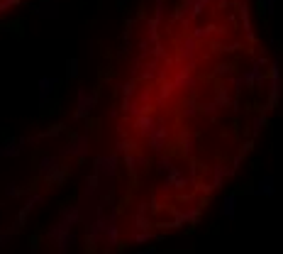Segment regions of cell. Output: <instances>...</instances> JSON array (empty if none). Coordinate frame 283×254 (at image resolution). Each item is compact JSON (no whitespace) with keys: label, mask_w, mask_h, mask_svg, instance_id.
<instances>
[{"label":"cell","mask_w":283,"mask_h":254,"mask_svg":"<svg viewBox=\"0 0 283 254\" xmlns=\"http://www.w3.org/2000/svg\"><path fill=\"white\" fill-rule=\"evenodd\" d=\"M152 239H154V235L149 230H137L132 235V242H137V244H144V242H152Z\"/></svg>","instance_id":"cell-27"},{"label":"cell","mask_w":283,"mask_h":254,"mask_svg":"<svg viewBox=\"0 0 283 254\" xmlns=\"http://www.w3.org/2000/svg\"><path fill=\"white\" fill-rule=\"evenodd\" d=\"M169 95H171V86H164V88H161V93H159V103H164Z\"/></svg>","instance_id":"cell-41"},{"label":"cell","mask_w":283,"mask_h":254,"mask_svg":"<svg viewBox=\"0 0 283 254\" xmlns=\"http://www.w3.org/2000/svg\"><path fill=\"white\" fill-rule=\"evenodd\" d=\"M147 213H149L147 203H139V208H137V213H134V227H137V230H149V227H152Z\"/></svg>","instance_id":"cell-20"},{"label":"cell","mask_w":283,"mask_h":254,"mask_svg":"<svg viewBox=\"0 0 283 254\" xmlns=\"http://www.w3.org/2000/svg\"><path fill=\"white\" fill-rule=\"evenodd\" d=\"M242 81H244V86H256V83H264V74H261V66L259 64H254V66L242 76Z\"/></svg>","instance_id":"cell-21"},{"label":"cell","mask_w":283,"mask_h":254,"mask_svg":"<svg viewBox=\"0 0 283 254\" xmlns=\"http://www.w3.org/2000/svg\"><path fill=\"white\" fill-rule=\"evenodd\" d=\"M15 235H17V227H15V225H13V227H8V230H0V244H3V247H5V244H10V239H13Z\"/></svg>","instance_id":"cell-29"},{"label":"cell","mask_w":283,"mask_h":254,"mask_svg":"<svg viewBox=\"0 0 283 254\" xmlns=\"http://www.w3.org/2000/svg\"><path fill=\"white\" fill-rule=\"evenodd\" d=\"M215 74H218V76H225V79H227V76H232V69H230V66H225V64H220V66L215 69Z\"/></svg>","instance_id":"cell-37"},{"label":"cell","mask_w":283,"mask_h":254,"mask_svg":"<svg viewBox=\"0 0 283 254\" xmlns=\"http://www.w3.org/2000/svg\"><path fill=\"white\" fill-rule=\"evenodd\" d=\"M47 239L56 247V252H61V254H66L71 247L76 244V235H74V227L71 225H66L63 220H59L56 225H51L49 227V232H47Z\"/></svg>","instance_id":"cell-1"},{"label":"cell","mask_w":283,"mask_h":254,"mask_svg":"<svg viewBox=\"0 0 283 254\" xmlns=\"http://www.w3.org/2000/svg\"><path fill=\"white\" fill-rule=\"evenodd\" d=\"M42 201H44V196H42V193H30V196H27V201L22 203V208H20V213H17V218H15V222H13V225H15L17 230H20V227H25V222H27L30 213H32Z\"/></svg>","instance_id":"cell-8"},{"label":"cell","mask_w":283,"mask_h":254,"mask_svg":"<svg viewBox=\"0 0 283 254\" xmlns=\"http://www.w3.org/2000/svg\"><path fill=\"white\" fill-rule=\"evenodd\" d=\"M25 193H27V190L20 188L17 183H8V186H5V196H8V198H22Z\"/></svg>","instance_id":"cell-26"},{"label":"cell","mask_w":283,"mask_h":254,"mask_svg":"<svg viewBox=\"0 0 283 254\" xmlns=\"http://www.w3.org/2000/svg\"><path fill=\"white\" fill-rule=\"evenodd\" d=\"M186 183H188L186 174H183L178 166H173V164H171V169L164 174V188H183Z\"/></svg>","instance_id":"cell-12"},{"label":"cell","mask_w":283,"mask_h":254,"mask_svg":"<svg viewBox=\"0 0 283 254\" xmlns=\"http://www.w3.org/2000/svg\"><path fill=\"white\" fill-rule=\"evenodd\" d=\"M115 147H117V152H125V154H127V152H132V149H134V142L122 137V140H117V144H115Z\"/></svg>","instance_id":"cell-33"},{"label":"cell","mask_w":283,"mask_h":254,"mask_svg":"<svg viewBox=\"0 0 283 254\" xmlns=\"http://www.w3.org/2000/svg\"><path fill=\"white\" fill-rule=\"evenodd\" d=\"M237 201H239L237 193H227V196L222 198V206H220L222 218H227V220H235V218H237Z\"/></svg>","instance_id":"cell-15"},{"label":"cell","mask_w":283,"mask_h":254,"mask_svg":"<svg viewBox=\"0 0 283 254\" xmlns=\"http://www.w3.org/2000/svg\"><path fill=\"white\" fill-rule=\"evenodd\" d=\"M17 3H20V0H0V10H8V8H13Z\"/></svg>","instance_id":"cell-40"},{"label":"cell","mask_w":283,"mask_h":254,"mask_svg":"<svg viewBox=\"0 0 283 254\" xmlns=\"http://www.w3.org/2000/svg\"><path fill=\"white\" fill-rule=\"evenodd\" d=\"M25 144H27V137H10L0 144V157L3 159H15L25 152Z\"/></svg>","instance_id":"cell-9"},{"label":"cell","mask_w":283,"mask_h":254,"mask_svg":"<svg viewBox=\"0 0 283 254\" xmlns=\"http://www.w3.org/2000/svg\"><path fill=\"white\" fill-rule=\"evenodd\" d=\"M230 176V169H227V164H215L212 166V178H210V183H207V188L205 190H212V188H220L222 186V181Z\"/></svg>","instance_id":"cell-16"},{"label":"cell","mask_w":283,"mask_h":254,"mask_svg":"<svg viewBox=\"0 0 283 254\" xmlns=\"http://www.w3.org/2000/svg\"><path fill=\"white\" fill-rule=\"evenodd\" d=\"M281 100V66H278V61L271 64V76H268V103L264 108V112L273 110Z\"/></svg>","instance_id":"cell-6"},{"label":"cell","mask_w":283,"mask_h":254,"mask_svg":"<svg viewBox=\"0 0 283 254\" xmlns=\"http://www.w3.org/2000/svg\"><path fill=\"white\" fill-rule=\"evenodd\" d=\"M0 183H3V181H0ZM0 190H3V188H0Z\"/></svg>","instance_id":"cell-45"},{"label":"cell","mask_w":283,"mask_h":254,"mask_svg":"<svg viewBox=\"0 0 283 254\" xmlns=\"http://www.w3.org/2000/svg\"><path fill=\"white\" fill-rule=\"evenodd\" d=\"M259 10H261V15H273L276 0H259Z\"/></svg>","instance_id":"cell-32"},{"label":"cell","mask_w":283,"mask_h":254,"mask_svg":"<svg viewBox=\"0 0 283 254\" xmlns=\"http://www.w3.org/2000/svg\"><path fill=\"white\" fill-rule=\"evenodd\" d=\"M59 220H63L66 225H79L81 220H83V210H81V206H68V208H63L61 210V218Z\"/></svg>","instance_id":"cell-18"},{"label":"cell","mask_w":283,"mask_h":254,"mask_svg":"<svg viewBox=\"0 0 283 254\" xmlns=\"http://www.w3.org/2000/svg\"><path fill=\"white\" fill-rule=\"evenodd\" d=\"M66 132V125H51V130H47V132H42L39 135V140H54V137H59V135H63Z\"/></svg>","instance_id":"cell-25"},{"label":"cell","mask_w":283,"mask_h":254,"mask_svg":"<svg viewBox=\"0 0 283 254\" xmlns=\"http://www.w3.org/2000/svg\"><path fill=\"white\" fill-rule=\"evenodd\" d=\"M144 137H147V142H149V149H152L154 154H161V152H164V147H166V140H169L166 122H164V120H154L152 130H149Z\"/></svg>","instance_id":"cell-4"},{"label":"cell","mask_w":283,"mask_h":254,"mask_svg":"<svg viewBox=\"0 0 283 254\" xmlns=\"http://www.w3.org/2000/svg\"><path fill=\"white\" fill-rule=\"evenodd\" d=\"M190 69H183L178 76H176V86H195V81L190 79V74H188Z\"/></svg>","instance_id":"cell-30"},{"label":"cell","mask_w":283,"mask_h":254,"mask_svg":"<svg viewBox=\"0 0 283 254\" xmlns=\"http://www.w3.org/2000/svg\"><path fill=\"white\" fill-rule=\"evenodd\" d=\"M252 149H254V142H252V140H249V142H247V144H244V147H242V154H244V157H247V154H249V152H252Z\"/></svg>","instance_id":"cell-42"},{"label":"cell","mask_w":283,"mask_h":254,"mask_svg":"<svg viewBox=\"0 0 283 254\" xmlns=\"http://www.w3.org/2000/svg\"><path fill=\"white\" fill-rule=\"evenodd\" d=\"M30 8H32V13H34L37 17H42V20H56V17L61 15L59 0H42L39 5H30Z\"/></svg>","instance_id":"cell-10"},{"label":"cell","mask_w":283,"mask_h":254,"mask_svg":"<svg viewBox=\"0 0 283 254\" xmlns=\"http://www.w3.org/2000/svg\"><path fill=\"white\" fill-rule=\"evenodd\" d=\"M125 166H127L129 174H139L144 166H149V159H147L144 154H137V152L132 149V152H127V157H125Z\"/></svg>","instance_id":"cell-13"},{"label":"cell","mask_w":283,"mask_h":254,"mask_svg":"<svg viewBox=\"0 0 283 254\" xmlns=\"http://www.w3.org/2000/svg\"><path fill=\"white\" fill-rule=\"evenodd\" d=\"M215 103H218L220 108H227V105H230V93H227V88H218V93H215Z\"/></svg>","instance_id":"cell-31"},{"label":"cell","mask_w":283,"mask_h":254,"mask_svg":"<svg viewBox=\"0 0 283 254\" xmlns=\"http://www.w3.org/2000/svg\"><path fill=\"white\" fill-rule=\"evenodd\" d=\"M181 144H183L186 152H193V135H190V132H183V135H181Z\"/></svg>","instance_id":"cell-34"},{"label":"cell","mask_w":283,"mask_h":254,"mask_svg":"<svg viewBox=\"0 0 283 254\" xmlns=\"http://www.w3.org/2000/svg\"><path fill=\"white\" fill-rule=\"evenodd\" d=\"M249 193H252V196H264V198H273V196H276V178H273L271 174L261 176V178L256 181V188H252Z\"/></svg>","instance_id":"cell-11"},{"label":"cell","mask_w":283,"mask_h":254,"mask_svg":"<svg viewBox=\"0 0 283 254\" xmlns=\"http://www.w3.org/2000/svg\"><path fill=\"white\" fill-rule=\"evenodd\" d=\"M212 25H205V27H195V32H193V39H207V37H212Z\"/></svg>","instance_id":"cell-28"},{"label":"cell","mask_w":283,"mask_h":254,"mask_svg":"<svg viewBox=\"0 0 283 254\" xmlns=\"http://www.w3.org/2000/svg\"><path fill=\"white\" fill-rule=\"evenodd\" d=\"M61 81L56 79V76H42L39 79V103H47L49 98H51V93L56 91V86H59Z\"/></svg>","instance_id":"cell-14"},{"label":"cell","mask_w":283,"mask_h":254,"mask_svg":"<svg viewBox=\"0 0 283 254\" xmlns=\"http://www.w3.org/2000/svg\"><path fill=\"white\" fill-rule=\"evenodd\" d=\"M195 112H198L195 103H193V100H190V103H186V108H183V115H186V117H193Z\"/></svg>","instance_id":"cell-36"},{"label":"cell","mask_w":283,"mask_h":254,"mask_svg":"<svg viewBox=\"0 0 283 254\" xmlns=\"http://www.w3.org/2000/svg\"><path fill=\"white\" fill-rule=\"evenodd\" d=\"M103 244L108 249L120 244V225H117V213H108L105 215V230H103Z\"/></svg>","instance_id":"cell-7"},{"label":"cell","mask_w":283,"mask_h":254,"mask_svg":"<svg viewBox=\"0 0 283 254\" xmlns=\"http://www.w3.org/2000/svg\"><path fill=\"white\" fill-rule=\"evenodd\" d=\"M39 176L47 181V183H63L66 181V176H68V171H66V166L59 161V157H54V154H44L42 159H39Z\"/></svg>","instance_id":"cell-2"},{"label":"cell","mask_w":283,"mask_h":254,"mask_svg":"<svg viewBox=\"0 0 283 254\" xmlns=\"http://www.w3.org/2000/svg\"><path fill=\"white\" fill-rule=\"evenodd\" d=\"M81 76V61L79 59H68L66 61V79L68 81H76Z\"/></svg>","instance_id":"cell-22"},{"label":"cell","mask_w":283,"mask_h":254,"mask_svg":"<svg viewBox=\"0 0 283 254\" xmlns=\"http://www.w3.org/2000/svg\"><path fill=\"white\" fill-rule=\"evenodd\" d=\"M178 59L186 61V66H193V61H195V39H193V37L186 39V42H181V47H178Z\"/></svg>","instance_id":"cell-17"},{"label":"cell","mask_w":283,"mask_h":254,"mask_svg":"<svg viewBox=\"0 0 283 254\" xmlns=\"http://www.w3.org/2000/svg\"><path fill=\"white\" fill-rule=\"evenodd\" d=\"M152 125H154V117H149V115H139L137 117V130H139V135H147L152 130Z\"/></svg>","instance_id":"cell-24"},{"label":"cell","mask_w":283,"mask_h":254,"mask_svg":"<svg viewBox=\"0 0 283 254\" xmlns=\"http://www.w3.org/2000/svg\"><path fill=\"white\" fill-rule=\"evenodd\" d=\"M264 127H266V112L254 115V120H252V135H254V137H259Z\"/></svg>","instance_id":"cell-23"},{"label":"cell","mask_w":283,"mask_h":254,"mask_svg":"<svg viewBox=\"0 0 283 254\" xmlns=\"http://www.w3.org/2000/svg\"><path fill=\"white\" fill-rule=\"evenodd\" d=\"M98 103V91H86V88H79L76 91V110H74V120H86L93 108Z\"/></svg>","instance_id":"cell-3"},{"label":"cell","mask_w":283,"mask_h":254,"mask_svg":"<svg viewBox=\"0 0 283 254\" xmlns=\"http://www.w3.org/2000/svg\"><path fill=\"white\" fill-rule=\"evenodd\" d=\"M115 3H120V5H125V3H127V0H115Z\"/></svg>","instance_id":"cell-44"},{"label":"cell","mask_w":283,"mask_h":254,"mask_svg":"<svg viewBox=\"0 0 283 254\" xmlns=\"http://www.w3.org/2000/svg\"><path fill=\"white\" fill-rule=\"evenodd\" d=\"M88 147H91V137L83 135H74L71 142L61 149V157H74V159H86L88 157Z\"/></svg>","instance_id":"cell-5"},{"label":"cell","mask_w":283,"mask_h":254,"mask_svg":"<svg viewBox=\"0 0 283 254\" xmlns=\"http://www.w3.org/2000/svg\"><path fill=\"white\" fill-rule=\"evenodd\" d=\"M169 169H171V159H169V157H161V159H159V166H157V171L164 176Z\"/></svg>","instance_id":"cell-35"},{"label":"cell","mask_w":283,"mask_h":254,"mask_svg":"<svg viewBox=\"0 0 283 254\" xmlns=\"http://www.w3.org/2000/svg\"><path fill=\"white\" fill-rule=\"evenodd\" d=\"M205 5H207V0H186L181 15H183L186 20H193V17H198V15L205 10Z\"/></svg>","instance_id":"cell-19"},{"label":"cell","mask_w":283,"mask_h":254,"mask_svg":"<svg viewBox=\"0 0 283 254\" xmlns=\"http://www.w3.org/2000/svg\"><path fill=\"white\" fill-rule=\"evenodd\" d=\"M235 3H237V5H242V3H247V0H235Z\"/></svg>","instance_id":"cell-43"},{"label":"cell","mask_w":283,"mask_h":254,"mask_svg":"<svg viewBox=\"0 0 283 254\" xmlns=\"http://www.w3.org/2000/svg\"><path fill=\"white\" fill-rule=\"evenodd\" d=\"M120 93H122V95H125V98H129V95H132V93H134V83H132V81H129V83H125V86H122V88H120Z\"/></svg>","instance_id":"cell-38"},{"label":"cell","mask_w":283,"mask_h":254,"mask_svg":"<svg viewBox=\"0 0 283 254\" xmlns=\"http://www.w3.org/2000/svg\"><path fill=\"white\" fill-rule=\"evenodd\" d=\"M218 108H220V105H218L215 100L207 103V105H205V115H215V112H218Z\"/></svg>","instance_id":"cell-39"}]
</instances>
